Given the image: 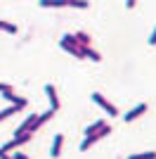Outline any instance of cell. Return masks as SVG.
<instances>
[{
	"instance_id": "19",
	"label": "cell",
	"mask_w": 156,
	"mask_h": 159,
	"mask_svg": "<svg viewBox=\"0 0 156 159\" xmlns=\"http://www.w3.org/2000/svg\"><path fill=\"white\" fill-rule=\"evenodd\" d=\"M135 2L137 0H125V7H135Z\"/></svg>"
},
{
	"instance_id": "15",
	"label": "cell",
	"mask_w": 156,
	"mask_h": 159,
	"mask_svg": "<svg viewBox=\"0 0 156 159\" xmlns=\"http://www.w3.org/2000/svg\"><path fill=\"white\" fill-rule=\"evenodd\" d=\"M128 159H156V152H140V154H130Z\"/></svg>"
},
{
	"instance_id": "18",
	"label": "cell",
	"mask_w": 156,
	"mask_h": 159,
	"mask_svg": "<svg viewBox=\"0 0 156 159\" xmlns=\"http://www.w3.org/2000/svg\"><path fill=\"white\" fill-rule=\"evenodd\" d=\"M14 159H28L26 154H21V152H14Z\"/></svg>"
},
{
	"instance_id": "10",
	"label": "cell",
	"mask_w": 156,
	"mask_h": 159,
	"mask_svg": "<svg viewBox=\"0 0 156 159\" xmlns=\"http://www.w3.org/2000/svg\"><path fill=\"white\" fill-rule=\"evenodd\" d=\"M83 60H92V62H99L102 60V55L97 50H92L90 45H83Z\"/></svg>"
},
{
	"instance_id": "2",
	"label": "cell",
	"mask_w": 156,
	"mask_h": 159,
	"mask_svg": "<svg viewBox=\"0 0 156 159\" xmlns=\"http://www.w3.org/2000/svg\"><path fill=\"white\" fill-rule=\"evenodd\" d=\"M40 7H80L85 10L88 2L85 0H40Z\"/></svg>"
},
{
	"instance_id": "20",
	"label": "cell",
	"mask_w": 156,
	"mask_h": 159,
	"mask_svg": "<svg viewBox=\"0 0 156 159\" xmlns=\"http://www.w3.org/2000/svg\"><path fill=\"white\" fill-rule=\"evenodd\" d=\"M7 88H12V86H7V83H0V93H2V90H7Z\"/></svg>"
},
{
	"instance_id": "6",
	"label": "cell",
	"mask_w": 156,
	"mask_h": 159,
	"mask_svg": "<svg viewBox=\"0 0 156 159\" xmlns=\"http://www.w3.org/2000/svg\"><path fill=\"white\" fill-rule=\"evenodd\" d=\"M45 95L50 98V105H52L50 109H54V112H57L59 107H62V102H59V95H57V88L52 86V83H47V86H45Z\"/></svg>"
},
{
	"instance_id": "7",
	"label": "cell",
	"mask_w": 156,
	"mask_h": 159,
	"mask_svg": "<svg viewBox=\"0 0 156 159\" xmlns=\"http://www.w3.org/2000/svg\"><path fill=\"white\" fill-rule=\"evenodd\" d=\"M144 112H147V102H142V105H137V107H132V109H130L128 114H123L125 124H128V121H135V119H140V116H142Z\"/></svg>"
},
{
	"instance_id": "4",
	"label": "cell",
	"mask_w": 156,
	"mask_h": 159,
	"mask_svg": "<svg viewBox=\"0 0 156 159\" xmlns=\"http://www.w3.org/2000/svg\"><path fill=\"white\" fill-rule=\"evenodd\" d=\"M92 102H95V105H99L104 109V112L109 114V116H118V109H116V105H111L109 100L104 98L102 93H92Z\"/></svg>"
},
{
	"instance_id": "1",
	"label": "cell",
	"mask_w": 156,
	"mask_h": 159,
	"mask_svg": "<svg viewBox=\"0 0 156 159\" xmlns=\"http://www.w3.org/2000/svg\"><path fill=\"white\" fill-rule=\"evenodd\" d=\"M59 45H62V50H66V52H71L73 57H78V60H83V45L76 40V36H71V33H66V36H62V40H59Z\"/></svg>"
},
{
	"instance_id": "11",
	"label": "cell",
	"mask_w": 156,
	"mask_h": 159,
	"mask_svg": "<svg viewBox=\"0 0 156 159\" xmlns=\"http://www.w3.org/2000/svg\"><path fill=\"white\" fill-rule=\"evenodd\" d=\"M0 31H5V33H12V36H17V31H19V29L14 26V24H10V21L0 19Z\"/></svg>"
},
{
	"instance_id": "17",
	"label": "cell",
	"mask_w": 156,
	"mask_h": 159,
	"mask_svg": "<svg viewBox=\"0 0 156 159\" xmlns=\"http://www.w3.org/2000/svg\"><path fill=\"white\" fill-rule=\"evenodd\" d=\"M149 45H156V29L151 31V36H149Z\"/></svg>"
},
{
	"instance_id": "8",
	"label": "cell",
	"mask_w": 156,
	"mask_h": 159,
	"mask_svg": "<svg viewBox=\"0 0 156 159\" xmlns=\"http://www.w3.org/2000/svg\"><path fill=\"white\" fill-rule=\"evenodd\" d=\"M62 145H64V135H62V133H57V135H54V140H52V147H50L52 159H57L59 154H62Z\"/></svg>"
},
{
	"instance_id": "14",
	"label": "cell",
	"mask_w": 156,
	"mask_h": 159,
	"mask_svg": "<svg viewBox=\"0 0 156 159\" xmlns=\"http://www.w3.org/2000/svg\"><path fill=\"white\" fill-rule=\"evenodd\" d=\"M73 36H76V40L80 43V45H90V36H88L85 31H78V33H73Z\"/></svg>"
},
{
	"instance_id": "12",
	"label": "cell",
	"mask_w": 156,
	"mask_h": 159,
	"mask_svg": "<svg viewBox=\"0 0 156 159\" xmlns=\"http://www.w3.org/2000/svg\"><path fill=\"white\" fill-rule=\"evenodd\" d=\"M102 126H106V121H104V119H99V121H95V124H90V126L85 128V135H92V133H97Z\"/></svg>"
},
{
	"instance_id": "16",
	"label": "cell",
	"mask_w": 156,
	"mask_h": 159,
	"mask_svg": "<svg viewBox=\"0 0 156 159\" xmlns=\"http://www.w3.org/2000/svg\"><path fill=\"white\" fill-rule=\"evenodd\" d=\"M0 159H14V157H10V154H7V150H2V147H0Z\"/></svg>"
},
{
	"instance_id": "3",
	"label": "cell",
	"mask_w": 156,
	"mask_h": 159,
	"mask_svg": "<svg viewBox=\"0 0 156 159\" xmlns=\"http://www.w3.org/2000/svg\"><path fill=\"white\" fill-rule=\"evenodd\" d=\"M109 133H111V126H102V128H99L97 133H92V135H85V140L80 143V150H83V152H85V150H90V145H95L97 140L106 138Z\"/></svg>"
},
{
	"instance_id": "5",
	"label": "cell",
	"mask_w": 156,
	"mask_h": 159,
	"mask_svg": "<svg viewBox=\"0 0 156 159\" xmlns=\"http://www.w3.org/2000/svg\"><path fill=\"white\" fill-rule=\"evenodd\" d=\"M2 98L10 102V105H14L17 109H24L26 107V98H19V95H14L12 88H7V90H2Z\"/></svg>"
},
{
	"instance_id": "9",
	"label": "cell",
	"mask_w": 156,
	"mask_h": 159,
	"mask_svg": "<svg viewBox=\"0 0 156 159\" xmlns=\"http://www.w3.org/2000/svg\"><path fill=\"white\" fill-rule=\"evenodd\" d=\"M52 116H54V109H47V112L38 114V119H36V131H38V128H43V126L47 124V121L52 119Z\"/></svg>"
},
{
	"instance_id": "13",
	"label": "cell",
	"mask_w": 156,
	"mask_h": 159,
	"mask_svg": "<svg viewBox=\"0 0 156 159\" xmlns=\"http://www.w3.org/2000/svg\"><path fill=\"white\" fill-rule=\"evenodd\" d=\"M17 112H19V109H17V107H14V105L5 107V109H2V112H0V121H5V119H10V116H12V114H17Z\"/></svg>"
}]
</instances>
